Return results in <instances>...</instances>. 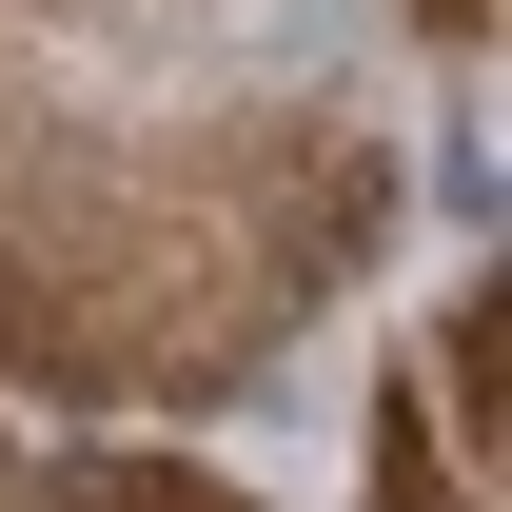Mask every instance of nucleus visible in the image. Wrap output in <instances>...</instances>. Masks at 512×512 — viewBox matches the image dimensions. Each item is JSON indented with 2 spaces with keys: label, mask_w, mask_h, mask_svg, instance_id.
Wrapping results in <instances>:
<instances>
[]
</instances>
